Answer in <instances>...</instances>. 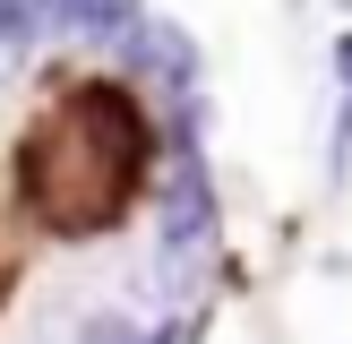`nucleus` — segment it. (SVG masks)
<instances>
[{"mask_svg": "<svg viewBox=\"0 0 352 344\" xmlns=\"http://www.w3.org/2000/svg\"><path fill=\"white\" fill-rule=\"evenodd\" d=\"M155 120L120 78H69L17 138V206L52 241H103L155 181Z\"/></svg>", "mask_w": 352, "mask_h": 344, "instance_id": "1", "label": "nucleus"}, {"mask_svg": "<svg viewBox=\"0 0 352 344\" xmlns=\"http://www.w3.org/2000/svg\"><path fill=\"white\" fill-rule=\"evenodd\" d=\"M155 250H164V284H181V275H198L206 258H215V181H206V155L172 147V172H164V233H155Z\"/></svg>", "mask_w": 352, "mask_h": 344, "instance_id": "2", "label": "nucleus"}, {"mask_svg": "<svg viewBox=\"0 0 352 344\" xmlns=\"http://www.w3.org/2000/svg\"><path fill=\"white\" fill-rule=\"evenodd\" d=\"M120 52H129V61L146 69V78H172V86H189V78H198V43H189V34L172 26V17H138Z\"/></svg>", "mask_w": 352, "mask_h": 344, "instance_id": "3", "label": "nucleus"}, {"mask_svg": "<svg viewBox=\"0 0 352 344\" xmlns=\"http://www.w3.org/2000/svg\"><path fill=\"white\" fill-rule=\"evenodd\" d=\"M138 9L129 0H60V34H78V43H129Z\"/></svg>", "mask_w": 352, "mask_h": 344, "instance_id": "4", "label": "nucleus"}, {"mask_svg": "<svg viewBox=\"0 0 352 344\" xmlns=\"http://www.w3.org/2000/svg\"><path fill=\"white\" fill-rule=\"evenodd\" d=\"M60 34V0H0V43L9 52H34Z\"/></svg>", "mask_w": 352, "mask_h": 344, "instance_id": "5", "label": "nucleus"}, {"mask_svg": "<svg viewBox=\"0 0 352 344\" xmlns=\"http://www.w3.org/2000/svg\"><path fill=\"white\" fill-rule=\"evenodd\" d=\"M78 344H146V327H129V319H112V310H103V319L78 327Z\"/></svg>", "mask_w": 352, "mask_h": 344, "instance_id": "6", "label": "nucleus"}, {"mask_svg": "<svg viewBox=\"0 0 352 344\" xmlns=\"http://www.w3.org/2000/svg\"><path fill=\"white\" fill-rule=\"evenodd\" d=\"M336 69H344V86H352V34H344V43H336Z\"/></svg>", "mask_w": 352, "mask_h": 344, "instance_id": "7", "label": "nucleus"}]
</instances>
